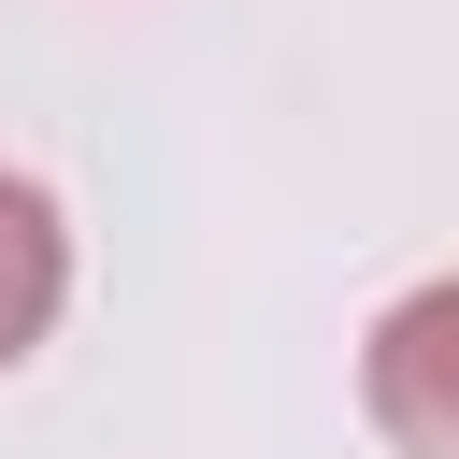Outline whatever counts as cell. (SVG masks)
<instances>
[{"instance_id": "cell-2", "label": "cell", "mask_w": 459, "mask_h": 459, "mask_svg": "<svg viewBox=\"0 0 459 459\" xmlns=\"http://www.w3.org/2000/svg\"><path fill=\"white\" fill-rule=\"evenodd\" d=\"M57 301H72V230L29 172H0V373L57 330Z\"/></svg>"}, {"instance_id": "cell-1", "label": "cell", "mask_w": 459, "mask_h": 459, "mask_svg": "<svg viewBox=\"0 0 459 459\" xmlns=\"http://www.w3.org/2000/svg\"><path fill=\"white\" fill-rule=\"evenodd\" d=\"M359 402H373V430H387L402 459H459V273H430V287H402V301L373 316Z\"/></svg>"}]
</instances>
